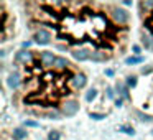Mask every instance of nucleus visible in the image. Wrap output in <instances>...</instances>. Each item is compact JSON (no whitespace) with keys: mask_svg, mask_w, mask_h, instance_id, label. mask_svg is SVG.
I'll list each match as a JSON object with an SVG mask.
<instances>
[{"mask_svg":"<svg viewBox=\"0 0 153 140\" xmlns=\"http://www.w3.org/2000/svg\"><path fill=\"white\" fill-rule=\"evenodd\" d=\"M96 96H97V91H96V89H91L89 92L86 94V99H87V101H92Z\"/></svg>","mask_w":153,"mask_h":140,"instance_id":"nucleus-15","label":"nucleus"},{"mask_svg":"<svg viewBox=\"0 0 153 140\" xmlns=\"http://www.w3.org/2000/svg\"><path fill=\"white\" fill-rule=\"evenodd\" d=\"M40 61L45 68H50V66H53V63L56 61V56H54L51 51H43V53L40 54Z\"/></svg>","mask_w":153,"mask_h":140,"instance_id":"nucleus-6","label":"nucleus"},{"mask_svg":"<svg viewBox=\"0 0 153 140\" xmlns=\"http://www.w3.org/2000/svg\"><path fill=\"white\" fill-rule=\"evenodd\" d=\"M35 41H36L38 45H50L51 43V33L48 30H38L36 33H35Z\"/></svg>","mask_w":153,"mask_h":140,"instance_id":"nucleus-5","label":"nucleus"},{"mask_svg":"<svg viewBox=\"0 0 153 140\" xmlns=\"http://www.w3.org/2000/svg\"><path fill=\"white\" fill-rule=\"evenodd\" d=\"M145 25H146V28H148L150 31H153V10L150 12L148 18H146V20H145Z\"/></svg>","mask_w":153,"mask_h":140,"instance_id":"nucleus-13","label":"nucleus"},{"mask_svg":"<svg viewBox=\"0 0 153 140\" xmlns=\"http://www.w3.org/2000/svg\"><path fill=\"white\" fill-rule=\"evenodd\" d=\"M73 58L77 61H87L92 58V54H91L89 50H86V48H79V50H74L73 51Z\"/></svg>","mask_w":153,"mask_h":140,"instance_id":"nucleus-7","label":"nucleus"},{"mask_svg":"<svg viewBox=\"0 0 153 140\" xmlns=\"http://www.w3.org/2000/svg\"><path fill=\"white\" fill-rule=\"evenodd\" d=\"M127 83H128V86H130V87L137 86V79H135V77H128V81H127Z\"/></svg>","mask_w":153,"mask_h":140,"instance_id":"nucleus-17","label":"nucleus"},{"mask_svg":"<svg viewBox=\"0 0 153 140\" xmlns=\"http://www.w3.org/2000/svg\"><path fill=\"white\" fill-rule=\"evenodd\" d=\"M69 71L56 73V71L43 69L38 61L25 64L23 79V101L27 106L38 107H56L64 96H69V83L73 81Z\"/></svg>","mask_w":153,"mask_h":140,"instance_id":"nucleus-2","label":"nucleus"},{"mask_svg":"<svg viewBox=\"0 0 153 140\" xmlns=\"http://www.w3.org/2000/svg\"><path fill=\"white\" fill-rule=\"evenodd\" d=\"M110 12H112L110 15H112L114 22H115V23H119V25H125L127 22H128V18H130L128 12L123 10V8H120V7H114Z\"/></svg>","mask_w":153,"mask_h":140,"instance_id":"nucleus-3","label":"nucleus"},{"mask_svg":"<svg viewBox=\"0 0 153 140\" xmlns=\"http://www.w3.org/2000/svg\"><path fill=\"white\" fill-rule=\"evenodd\" d=\"M15 60L23 63V64L31 63V61H33V51H18V53L15 54Z\"/></svg>","mask_w":153,"mask_h":140,"instance_id":"nucleus-8","label":"nucleus"},{"mask_svg":"<svg viewBox=\"0 0 153 140\" xmlns=\"http://www.w3.org/2000/svg\"><path fill=\"white\" fill-rule=\"evenodd\" d=\"M36 18L56 28L58 40L69 45L91 43L96 48L112 50L120 38L115 23L107 18L100 5L86 2L38 4Z\"/></svg>","mask_w":153,"mask_h":140,"instance_id":"nucleus-1","label":"nucleus"},{"mask_svg":"<svg viewBox=\"0 0 153 140\" xmlns=\"http://www.w3.org/2000/svg\"><path fill=\"white\" fill-rule=\"evenodd\" d=\"M71 84H73L76 89H81V87L86 86V76H84V74H76V76L73 77V81H71Z\"/></svg>","mask_w":153,"mask_h":140,"instance_id":"nucleus-9","label":"nucleus"},{"mask_svg":"<svg viewBox=\"0 0 153 140\" xmlns=\"http://www.w3.org/2000/svg\"><path fill=\"white\" fill-rule=\"evenodd\" d=\"M27 137V130L25 129H15L13 130V139L15 140H23Z\"/></svg>","mask_w":153,"mask_h":140,"instance_id":"nucleus-12","label":"nucleus"},{"mask_svg":"<svg viewBox=\"0 0 153 140\" xmlns=\"http://www.w3.org/2000/svg\"><path fill=\"white\" fill-rule=\"evenodd\" d=\"M48 117H51V119H58V117H59V114H58L56 110H53V112L48 114Z\"/></svg>","mask_w":153,"mask_h":140,"instance_id":"nucleus-18","label":"nucleus"},{"mask_svg":"<svg viewBox=\"0 0 153 140\" xmlns=\"http://www.w3.org/2000/svg\"><path fill=\"white\" fill-rule=\"evenodd\" d=\"M54 66H56L58 69H66V68L69 66V61H68L66 58H56V61H54Z\"/></svg>","mask_w":153,"mask_h":140,"instance_id":"nucleus-11","label":"nucleus"},{"mask_svg":"<svg viewBox=\"0 0 153 140\" xmlns=\"http://www.w3.org/2000/svg\"><path fill=\"white\" fill-rule=\"evenodd\" d=\"M7 84L10 89H18V86H20V77H18V74H10L7 79Z\"/></svg>","mask_w":153,"mask_h":140,"instance_id":"nucleus-10","label":"nucleus"},{"mask_svg":"<svg viewBox=\"0 0 153 140\" xmlns=\"http://www.w3.org/2000/svg\"><path fill=\"white\" fill-rule=\"evenodd\" d=\"M77 109H79V104L76 101H64L63 107H61V110H63V114L66 117H73L77 112Z\"/></svg>","mask_w":153,"mask_h":140,"instance_id":"nucleus-4","label":"nucleus"},{"mask_svg":"<svg viewBox=\"0 0 153 140\" xmlns=\"http://www.w3.org/2000/svg\"><path fill=\"white\" fill-rule=\"evenodd\" d=\"M140 61H142V58H128L127 63H128V64H135V63H140Z\"/></svg>","mask_w":153,"mask_h":140,"instance_id":"nucleus-16","label":"nucleus"},{"mask_svg":"<svg viewBox=\"0 0 153 140\" xmlns=\"http://www.w3.org/2000/svg\"><path fill=\"white\" fill-rule=\"evenodd\" d=\"M122 130H125V133H130V135H133V129H128V127H122Z\"/></svg>","mask_w":153,"mask_h":140,"instance_id":"nucleus-19","label":"nucleus"},{"mask_svg":"<svg viewBox=\"0 0 153 140\" xmlns=\"http://www.w3.org/2000/svg\"><path fill=\"white\" fill-rule=\"evenodd\" d=\"M48 139H50V140H59V139H61V135H59V132H56V130H53V132H50V135H48Z\"/></svg>","mask_w":153,"mask_h":140,"instance_id":"nucleus-14","label":"nucleus"}]
</instances>
